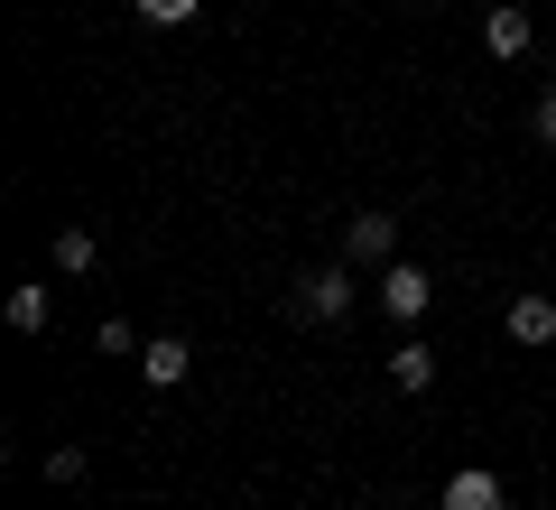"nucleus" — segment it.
<instances>
[{
	"instance_id": "obj_3",
	"label": "nucleus",
	"mask_w": 556,
	"mask_h": 510,
	"mask_svg": "<svg viewBox=\"0 0 556 510\" xmlns=\"http://www.w3.org/2000/svg\"><path fill=\"white\" fill-rule=\"evenodd\" d=\"M380 307H390L399 325H417V315H427V270H408V260H399V270L380 278Z\"/></svg>"
},
{
	"instance_id": "obj_8",
	"label": "nucleus",
	"mask_w": 556,
	"mask_h": 510,
	"mask_svg": "<svg viewBox=\"0 0 556 510\" xmlns=\"http://www.w3.org/2000/svg\"><path fill=\"white\" fill-rule=\"evenodd\" d=\"M390 381H399V390H427V381H437V362H427V344H399V362H390Z\"/></svg>"
},
{
	"instance_id": "obj_10",
	"label": "nucleus",
	"mask_w": 556,
	"mask_h": 510,
	"mask_svg": "<svg viewBox=\"0 0 556 510\" xmlns=\"http://www.w3.org/2000/svg\"><path fill=\"white\" fill-rule=\"evenodd\" d=\"M10 325L38 334V325H47V288H10Z\"/></svg>"
},
{
	"instance_id": "obj_9",
	"label": "nucleus",
	"mask_w": 556,
	"mask_h": 510,
	"mask_svg": "<svg viewBox=\"0 0 556 510\" xmlns=\"http://www.w3.org/2000/svg\"><path fill=\"white\" fill-rule=\"evenodd\" d=\"M56 270H93V233H84V223L56 233Z\"/></svg>"
},
{
	"instance_id": "obj_12",
	"label": "nucleus",
	"mask_w": 556,
	"mask_h": 510,
	"mask_svg": "<svg viewBox=\"0 0 556 510\" xmlns=\"http://www.w3.org/2000/svg\"><path fill=\"white\" fill-rule=\"evenodd\" d=\"M529 121H538V139H556V94H538V112H529Z\"/></svg>"
},
{
	"instance_id": "obj_4",
	"label": "nucleus",
	"mask_w": 556,
	"mask_h": 510,
	"mask_svg": "<svg viewBox=\"0 0 556 510\" xmlns=\"http://www.w3.org/2000/svg\"><path fill=\"white\" fill-rule=\"evenodd\" d=\"M139 381H149V390H177V381H186V344H177V334L139 344Z\"/></svg>"
},
{
	"instance_id": "obj_6",
	"label": "nucleus",
	"mask_w": 556,
	"mask_h": 510,
	"mask_svg": "<svg viewBox=\"0 0 556 510\" xmlns=\"http://www.w3.org/2000/svg\"><path fill=\"white\" fill-rule=\"evenodd\" d=\"M445 510H501V473H482V464H464L455 483H445Z\"/></svg>"
},
{
	"instance_id": "obj_2",
	"label": "nucleus",
	"mask_w": 556,
	"mask_h": 510,
	"mask_svg": "<svg viewBox=\"0 0 556 510\" xmlns=\"http://www.w3.org/2000/svg\"><path fill=\"white\" fill-rule=\"evenodd\" d=\"M298 307L316 315V325H334V315L353 307V270H316V278H306V288H298Z\"/></svg>"
},
{
	"instance_id": "obj_5",
	"label": "nucleus",
	"mask_w": 556,
	"mask_h": 510,
	"mask_svg": "<svg viewBox=\"0 0 556 510\" xmlns=\"http://www.w3.org/2000/svg\"><path fill=\"white\" fill-rule=\"evenodd\" d=\"M510 344H556V297H510Z\"/></svg>"
},
{
	"instance_id": "obj_7",
	"label": "nucleus",
	"mask_w": 556,
	"mask_h": 510,
	"mask_svg": "<svg viewBox=\"0 0 556 510\" xmlns=\"http://www.w3.org/2000/svg\"><path fill=\"white\" fill-rule=\"evenodd\" d=\"M399 251V223L390 214H353V260H390Z\"/></svg>"
},
{
	"instance_id": "obj_1",
	"label": "nucleus",
	"mask_w": 556,
	"mask_h": 510,
	"mask_svg": "<svg viewBox=\"0 0 556 510\" xmlns=\"http://www.w3.org/2000/svg\"><path fill=\"white\" fill-rule=\"evenodd\" d=\"M529 38H538V28H529V10H519V0H501L492 20H482V47H492L501 65H510V57H529Z\"/></svg>"
},
{
	"instance_id": "obj_11",
	"label": "nucleus",
	"mask_w": 556,
	"mask_h": 510,
	"mask_svg": "<svg viewBox=\"0 0 556 510\" xmlns=\"http://www.w3.org/2000/svg\"><path fill=\"white\" fill-rule=\"evenodd\" d=\"M130 10H139L149 28H177V20H195V0H130Z\"/></svg>"
}]
</instances>
